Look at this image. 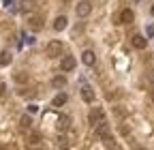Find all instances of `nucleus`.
Segmentation results:
<instances>
[{"label": "nucleus", "mask_w": 154, "mask_h": 150, "mask_svg": "<svg viewBox=\"0 0 154 150\" xmlns=\"http://www.w3.org/2000/svg\"><path fill=\"white\" fill-rule=\"evenodd\" d=\"M58 146H60V148L66 146V137H64V135H62V137H58Z\"/></svg>", "instance_id": "19"}, {"label": "nucleus", "mask_w": 154, "mask_h": 150, "mask_svg": "<svg viewBox=\"0 0 154 150\" xmlns=\"http://www.w3.org/2000/svg\"><path fill=\"white\" fill-rule=\"evenodd\" d=\"M133 47H137V49H146V45H148V39L146 36H141V34H133Z\"/></svg>", "instance_id": "7"}, {"label": "nucleus", "mask_w": 154, "mask_h": 150, "mask_svg": "<svg viewBox=\"0 0 154 150\" xmlns=\"http://www.w3.org/2000/svg\"><path fill=\"white\" fill-rule=\"evenodd\" d=\"M62 2H71V0H62Z\"/></svg>", "instance_id": "26"}, {"label": "nucleus", "mask_w": 154, "mask_h": 150, "mask_svg": "<svg viewBox=\"0 0 154 150\" xmlns=\"http://www.w3.org/2000/svg\"><path fill=\"white\" fill-rule=\"evenodd\" d=\"M148 36H154V26H148Z\"/></svg>", "instance_id": "24"}, {"label": "nucleus", "mask_w": 154, "mask_h": 150, "mask_svg": "<svg viewBox=\"0 0 154 150\" xmlns=\"http://www.w3.org/2000/svg\"><path fill=\"white\" fill-rule=\"evenodd\" d=\"M28 111H30V114H34V111H38V107H36V105H28Z\"/></svg>", "instance_id": "22"}, {"label": "nucleus", "mask_w": 154, "mask_h": 150, "mask_svg": "<svg viewBox=\"0 0 154 150\" xmlns=\"http://www.w3.org/2000/svg\"><path fill=\"white\" fill-rule=\"evenodd\" d=\"M75 11H77V15H79V17H88L90 11H92L90 0H79V2H77V7H75Z\"/></svg>", "instance_id": "2"}, {"label": "nucleus", "mask_w": 154, "mask_h": 150, "mask_svg": "<svg viewBox=\"0 0 154 150\" xmlns=\"http://www.w3.org/2000/svg\"><path fill=\"white\" fill-rule=\"evenodd\" d=\"M66 22H69V20H66V17H62V15L56 17V20H54V30H58V32L64 30V28H66Z\"/></svg>", "instance_id": "12"}, {"label": "nucleus", "mask_w": 154, "mask_h": 150, "mask_svg": "<svg viewBox=\"0 0 154 150\" xmlns=\"http://www.w3.org/2000/svg\"><path fill=\"white\" fill-rule=\"evenodd\" d=\"M150 97H152V101H154V90H152V95H150Z\"/></svg>", "instance_id": "25"}, {"label": "nucleus", "mask_w": 154, "mask_h": 150, "mask_svg": "<svg viewBox=\"0 0 154 150\" xmlns=\"http://www.w3.org/2000/svg\"><path fill=\"white\" fill-rule=\"evenodd\" d=\"M11 60H13L11 52H2V54H0V67H7V64H11Z\"/></svg>", "instance_id": "16"}, {"label": "nucleus", "mask_w": 154, "mask_h": 150, "mask_svg": "<svg viewBox=\"0 0 154 150\" xmlns=\"http://www.w3.org/2000/svg\"><path fill=\"white\" fill-rule=\"evenodd\" d=\"M5 92H7V86H5V82H0V97H5Z\"/></svg>", "instance_id": "20"}, {"label": "nucleus", "mask_w": 154, "mask_h": 150, "mask_svg": "<svg viewBox=\"0 0 154 150\" xmlns=\"http://www.w3.org/2000/svg\"><path fill=\"white\" fill-rule=\"evenodd\" d=\"M152 15H154V7H152Z\"/></svg>", "instance_id": "27"}, {"label": "nucleus", "mask_w": 154, "mask_h": 150, "mask_svg": "<svg viewBox=\"0 0 154 150\" xmlns=\"http://www.w3.org/2000/svg\"><path fill=\"white\" fill-rule=\"evenodd\" d=\"M96 133H99V137H105V135H109V124L103 120V122H99L96 124Z\"/></svg>", "instance_id": "13"}, {"label": "nucleus", "mask_w": 154, "mask_h": 150, "mask_svg": "<svg viewBox=\"0 0 154 150\" xmlns=\"http://www.w3.org/2000/svg\"><path fill=\"white\" fill-rule=\"evenodd\" d=\"M30 142L34 144V142H41V135H30Z\"/></svg>", "instance_id": "21"}, {"label": "nucleus", "mask_w": 154, "mask_h": 150, "mask_svg": "<svg viewBox=\"0 0 154 150\" xmlns=\"http://www.w3.org/2000/svg\"><path fill=\"white\" fill-rule=\"evenodd\" d=\"M51 86L54 88H64L66 86V77H64V75H56V77L51 80Z\"/></svg>", "instance_id": "14"}, {"label": "nucleus", "mask_w": 154, "mask_h": 150, "mask_svg": "<svg viewBox=\"0 0 154 150\" xmlns=\"http://www.w3.org/2000/svg\"><path fill=\"white\" fill-rule=\"evenodd\" d=\"M58 131H60V133H64V131H69L71 129V116H66V114H60L58 116Z\"/></svg>", "instance_id": "5"}, {"label": "nucleus", "mask_w": 154, "mask_h": 150, "mask_svg": "<svg viewBox=\"0 0 154 150\" xmlns=\"http://www.w3.org/2000/svg\"><path fill=\"white\" fill-rule=\"evenodd\" d=\"M75 58H73V56H64V58H62V62H60V67H62V71H73L75 69Z\"/></svg>", "instance_id": "8"}, {"label": "nucleus", "mask_w": 154, "mask_h": 150, "mask_svg": "<svg viewBox=\"0 0 154 150\" xmlns=\"http://www.w3.org/2000/svg\"><path fill=\"white\" fill-rule=\"evenodd\" d=\"M45 52H47L49 58H54V56H60V54H62V43H60V41H49Z\"/></svg>", "instance_id": "3"}, {"label": "nucleus", "mask_w": 154, "mask_h": 150, "mask_svg": "<svg viewBox=\"0 0 154 150\" xmlns=\"http://www.w3.org/2000/svg\"><path fill=\"white\" fill-rule=\"evenodd\" d=\"M30 9H32V0H24V7H22V11H26V13H28Z\"/></svg>", "instance_id": "18"}, {"label": "nucleus", "mask_w": 154, "mask_h": 150, "mask_svg": "<svg viewBox=\"0 0 154 150\" xmlns=\"http://www.w3.org/2000/svg\"><path fill=\"white\" fill-rule=\"evenodd\" d=\"M135 22V13L131 9H122L118 15V24H133Z\"/></svg>", "instance_id": "4"}, {"label": "nucleus", "mask_w": 154, "mask_h": 150, "mask_svg": "<svg viewBox=\"0 0 154 150\" xmlns=\"http://www.w3.org/2000/svg\"><path fill=\"white\" fill-rule=\"evenodd\" d=\"M19 122H22V129H30V124H32V118L26 114V116H22V120H19Z\"/></svg>", "instance_id": "17"}, {"label": "nucleus", "mask_w": 154, "mask_h": 150, "mask_svg": "<svg viewBox=\"0 0 154 150\" xmlns=\"http://www.w3.org/2000/svg\"><path fill=\"white\" fill-rule=\"evenodd\" d=\"M148 80H150V82H152V84H154V69H152V71H150V73H148Z\"/></svg>", "instance_id": "23"}, {"label": "nucleus", "mask_w": 154, "mask_h": 150, "mask_svg": "<svg viewBox=\"0 0 154 150\" xmlns=\"http://www.w3.org/2000/svg\"><path fill=\"white\" fill-rule=\"evenodd\" d=\"M66 101H69V97L64 95V92H60V95H56V97H54L51 105H54V107H62V105H64Z\"/></svg>", "instance_id": "11"}, {"label": "nucleus", "mask_w": 154, "mask_h": 150, "mask_svg": "<svg viewBox=\"0 0 154 150\" xmlns=\"http://www.w3.org/2000/svg\"><path fill=\"white\" fill-rule=\"evenodd\" d=\"M28 24H30L32 30H41V28H43V17H41V15H32L30 20H28Z\"/></svg>", "instance_id": "9"}, {"label": "nucleus", "mask_w": 154, "mask_h": 150, "mask_svg": "<svg viewBox=\"0 0 154 150\" xmlns=\"http://www.w3.org/2000/svg\"><path fill=\"white\" fill-rule=\"evenodd\" d=\"M82 62H84L86 67H92V64L96 62V56H94V52H92V49H86V52L82 54Z\"/></svg>", "instance_id": "6"}, {"label": "nucleus", "mask_w": 154, "mask_h": 150, "mask_svg": "<svg viewBox=\"0 0 154 150\" xmlns=\"http://www.w3.org/2000/svg\"><path fill=\"white\" fill-rule=\"evenodd\" d=\"M13 80H15L17 84H26V82H28V73L17 71V73H13Z\"/></svg>", "instance_id": "15"}, {"label": "nucleus", "mask_w": 154, "mask_h": 150, "mask_svg": "<svg viewBox=\"0 0 154 150\" xmlns=\"http://www.w3.org/2000/svg\"><path fill=\"white\" fill-rule=\"evenodd\" d=\"M82 99H84L86 103H92V101H94V90H92L90 86H84V88H82Z\"/></svg>", "instance_id": "10"}, {"label": "nucleus", "mask_w": 154, "mask_h": 150, "mask_svg": "<svg viewBox=\"0 0 154 150\" xmlns=\"http://www.w3.org/2000/svg\"><path fill=\"white\" fill-rule=\"evenodd\" d=\"M88 120H90V124H99V122H103L105 120V109H101V107H94L92 111H90V116H88Z\"/></svg>", "instance_id": "1"}]
</instances>
